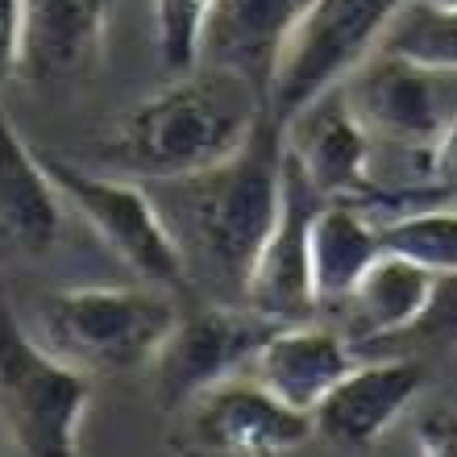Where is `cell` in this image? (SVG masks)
<instances>
[{
    "mask_svg": "<svg viewBox=\"0 0 457 457\" xmlns=\"http://www.w3.org/2000/svg\"><path fill=\"white\" fill-rule=\"evenodd\" d=\"M283 125L266 112V120L233 158L200 175L145 183L175 237L187 287H212L217 300L241 303L250 266L283 204Z\"/></svg>",
    "mask_w": 457,
    "mask_h": 457,
    "instance_id": "obj_1",
    "label": "cell"
},
{
    "mask_svg": "<svg viewBox=\"0 0 457 457\" xmlns=\"http://www.w3.org/2000/svg\"><path fill=\"white\" fill-rule=\"evenodd\" d=\"M266 96L237 75L195 67L117 120L109 170L142 183L183 179L233 158L266 120Z\"/></svg>",
    "mask_w": 457,
    "mask_h": 457,
    "instance_id": "obj_2",
    "label": "cell"
},
{
    "mask_svg": "<svg viewBox=\"0 0 457 457\" xmlns=\"http://www.w3.org/2000/svg\"><path fill=\"white\" fill-rule=\"evenodd\" d=\"M179 308L162 287H59L34 303V333L42 345L84 374H125L145 370L170 328Z\"/></svg>",
    "mask_w": 457,
    "mask_h": 457,
    "instance_id": "obj_3",
    "label": "cell"
},
{
    "mask_svg": "<svg viewBox=\"0 0 457 457\" xmlns=\"http://www.w3.org/2000/svg\"><path fill=\"white\" fill-rule=\"evenodd\" d=\"M87 403L92 374L54 358L21 316L0 308V424L17 457H84Z\"/></svg>",
    "mask_w": 457,
    "mask_h": 457,
    "instance_id": "obj_4",
    "label": "cell"
},
{
    "mask_svg": "<svg viewBox=\"0 0 457 457\" xmlns=\"http://www.w3.org/2000/svg\"><path fill=\"white\" fill-rule=\"evenodd\" d=\"M46 167L67 208H75V217L96 233L100 245H109L117 262H125L150 287H187V270L175 250V237L142 179H129L117 170L71 167L62 158H46Z\"/></svg>",
    "mask_w": 457,
    "mask_h": 457,
    "instance_id": "obj_5",
    "label": "cell"
},
{
    "mask_svg": "<svg viewBox=\"0 0 457 457\" xmlns=\"http://www.w3.org/2000/svg\"><path fill=\"white\" fill-rule=\"evenodd\" d=\"M170 416L175 457H291L316 441L312 416L287 408L253 374L208 386Z\"/></svg>",
    "mask_w": 457,
    "mask_h": 457,
    "instance_id": "obj_6",
    "label": "cell"
},
{
    "mask_svg": "<svg viewBox=\"0 0 457 457\" xmlns=\"http://www.w3.org/2000/svg\"><path fill=\"white\" fill-rule=\"evenodd\" d=\"M408 0H316L303 17L300 34L278 62L266 109L283 125L308 100L337 87L361 59H370L383 42L386 25Z\"/></svg>",
    "mask_w": 457,
    "mask_h": 457,
    "instance_id": "obj_7",
    "label": "cell"
},
{
    "mask_svg": "<svg viewBox=\"0 0 457 457\" xmlns=\"http://www.w3.org/2000/svg\"><path fill=\"white\" fill-rule=\"evenodd\" d=\"M278 325L270 316L233 300H217L187 316L179 312L170 337L162 341L154 361L145 366L158 408L170 416L175 408H183L187 399H195L208 386L228 383L237 374H250L258 349L266 345V337Z\"/></svg>",
    "mask_w": 457,
    "mask_h": 457,
    "instance_id": "obj_8",
    "label": "cell"
},
{
    "mask_svg": "<svg viewBox=\"0 0 457 457\" xmlns=\"http://www.w3.org/2000/svg\"><path fill=\"white\" fill-rule=\"evenodd\" d=\"M325 204V195L316 192L300 162L287 154L283 167V204L270 237L262 241V250L250 266L241 303H250L253 312L270 316L275 325H295V320H312L320 312L312 287V217Z\"/></svg>",
    "mask_w": 457,
    "mask_h": 457,
    "instance_id": "obj_9",
    "label": "cell"
},
{
    "mask_svg": "<svg viewBox=\"0 0 457 457\" xmlns=\"http://www.w3.org/2000/svg\"><path fill=\"white\" fill-rule=\"evenodd\" d=\"M283 142L325 200H353V204L378 200L374 137L349 104L345 84L328 87L300 112H291L283 120Z\"/></svg>",
    "mask_w": 457,
    "mask_h": 457,
    "instance_id": "obj_10",
    "label": "cell"
},
{
    "mask_svg": "<svg viewBox=\"0 0 457 457\" xmlns=\"http://www.w3.org/2000/svg\"><path fill=\"white\" fill-rule=\"evenodd\" d=\"M312 4L316 0H208L195 67L237 75L270 100L278 62Z\"/></svg>",
    "mask_w": 457,
    "mask_h": 457,
    "instance_id": "obj_11",
    "label": "cell"
},
{
    "mask_svg": "<svg viewBox=\"0 0 457 457\" xmlns=\"http://www.w3.org/2000/svg\"><path fill=\"white\" fill-rule=\"evenodd\" d=\"M428 383V366L416 353H386L361 361L328 391L312 411L316 441L333 449H366L383 441L399 416L420 399Z\"/></svg>",
    "mask_w": 457,
    "mask_h": 457,
    "instance_id": "obj_12",
    "label": "cell"
},
{
    "mask_svg": "<svg viewBox=\"0 0 457 457\" xmlns=\"http://www.w3.org/2000/svg\"><path fill=\"white\" fill-rule=\"evenodd\" d=\"M341 84H345L349 104L361 117V125L370 129L374 142L428 150V142L445 125L436 75L399 59V54L374 50L370 59H361Z\"/></svg>",
    "mask_w": 457,
    "mask_h": 457,
    "instance_id": "obj_13",
    "label": "cell"
},
{
    "mask_svg": "<svg viewBox=\"0 0 457 457\" xmlns=\"http://www.w3.org/2000/svg\"><path fill=\"white\" fill-rule=\"evenodd\" d=\"M117 0H21V62L29 84H75L100 67Z\"/></svg>",
    "mask_w": 457,
    "mask_h": 457,
    "instance_id": "obj_14",
    "label": "cell"
},
{
    "mask_svg": "<svg viewBox=\"0 0 457 457\" xmlns=\"http://www.w3.org/2000/svg\"><path fill=\"white\" fill-rule=\"evenodd\" d=\"M67 200L46 158L29 150L9 112L0 109V250L42 258L59 245Z\"/></svg>",
    "mask_w": 457,
    "mask_h": 457,
    "instance_id": "obj_15",
    "label": "cell"
},
{
    "mask_svg": "<svg viewBox=\"0 0 457 457\" xmlns=\"http://www.w3.org/2000/svg\"><path fill=\"white\" fill-rule=\"evenodd\" d=\"M358 366V345L333 325H316V320H295V325H278L266 345L258 349L250 374L283 399L287 408L308 411Z\"/></svg>",
    "mask_w": 457,
    "mask_h": 457,
    "instance_id": "obj_16",
    "label": "cell"
},
{
    "mask_svg": "<svg viewBox=\"0 0 457 457\" xmlns=\"http://www.w3.org/2000/svg\"><path fill=\"white\" fill-rule=\"evenodd\" d=\"M436 278L424 262L408 258V253L383 250L378 262L361 275V283L349 291V300L341 303L353 345H395L424 320V312L433 308Z\"/></svg>",
    "mask_w": 457,
    "mask_h": 457,
    "instance_id": "obj_17",
    "label": "cell"
},
{
    "mask_svg": "<svg viewBox=\"0 0 457 457\" xmlns=\"http://www.w3.org/2000/svg\"><path fill=\"white\" fill-rule=\"evenodd\" d=\"M312 287L320 308H341L361 275L386 250L383 220H374L366 204L353 200H325L312 217Z\"/></svg>",
    "mask_w": 457,
    "mask_h": 457,
    "instance_id": "obj_18",
    "label": "cell"
},
{
    "mask_svg": "<svg viewBox=\"0 0 457 457\" xmlns=\"http://www.w3.org/2000/svg\"><path fill=\"white\" fill-rule=\"evenodd\" d=\"M378 50L399 54L433 75L457 71V4H433V0H408L386 25Z\"/></svg>",
    "mask_w": 457,
    "mask_h": 457,
    "instance_id": "obj_19",
    "label": "cell"
},
{
    "mask_svg": "<svg viewBox=\"0 0 457 457\" xmlns=\"http://www.w3.org/2000/svg\"><path fill=\"white\" fill-rule=\"evenodd\" d=\"M386 250L408 253L433 275H457V204L403 208L383 220Z\"/></svg>",
    "mask_w": 457,
    "mask_h": 457,
    "instance_id": "obj_20",
    "label": "cell"
},
{
    "mask_svg": "<svg viewBox=\"0 0 457 457\" xmlns=\"http://www.w3.org/2000/svg\"><path fill=\"white\" fill-rule=\"evenodd\" d=\"M204 12L208 0H154V46L167 71H195Z\"/></svg>",
    "mask_w": 457,
    "mask_h": 457,
    "instance_id": "obj_21",
    "label": "cell"
},
{
    "mask_svg": "<svg viewBox=\"0 0 457 457\" xmlns=\"http://www.w3.org/2000/svg\"><path fill=\"white\" fill-rule=\"evenodd\" d=\"M395 345H457V275H441L436 278V295L433 308L424 312V320L411 328L403 341Z\"/></svg>",
    "mask_w": 457,
    "mask_h": 457,
    "instance_id": "obj_22",
    "label": "cell"
},
{
    "mask_svg": "<svg viewBox=\"0 0 457 457\" xmlns=\"http://www.w3.org/2000/svg\"><path fill=\"white\" fill-rule=\"evenodd\" d=\"M424 183L441 195H457V117H449L424 150Z\"/></svg>",
    "mask_w": 457,
    "mask_h": 457,
    "instance_id": "obj_23",
    "label": "cell"
},
{
    "mask_svg": "<svg viewBox=\"0 0 457 457\" xmlns=\"http://www.w3.org/2000/svg\"><path fill=\"white\" fill-rule=\"evenodd\" d=\"M420 457H457V408H428L411 428Z\"/></svg>",
    "mask_w": 457,
    "mask_h": 457,
    "instance_id": "obj_24",
    "label": "cell"
},
{
    "mask_svg": "<svg viewBox=\"0 0 457 457\" xmlns=\"http://www.w3.org/2000/svg\"><path fill=\"white\" fill-rule=\"evenodd\" d=\"M21 62V0H0V84Z\"/></svg>",
    "mask_w": 457,
    "mask_h": 457,
    "instance_id": "obj_25",
    "label": "cell"
},
{
    "mask_svg": "<svg viewBox=\"0 0 457 457\" xmlns=\"http://www.w3.org/2000/svg\"><path fill=\"white\" fill-rule=\"evenodd\" d=\"M17 449H12V441H9V433H4V424H0V457H12Z\"/></svg>",
    "mask_w": 457,
    "mask_h": 457,
    "instance_id": "obj_26",
    "label": "cell"
},
{
    "mask_svg": "<svg viewBox=\"0 0 457 457\" xmlns=\"http://www.w3.org/2000/svg\"><path fill=\"white\" fill-rule=\"evenodd\" d=\"M433 4H457V0H433Z\"/></svg>",
    "mask_w": 457,
    "mask_h": 457,
    "instance_id": "obj_27",
    "label": "cell"
},
{
    "mask_svg": "<svg viewBox=\"0 0 457 457\" xmlns=\"http://www.w3.org/2000/svg\"><path fill=\"white\" fill-rule=\"evenodd\" d=\"M449 204H457V195H449Z\"/></svg>",
    "mask_w": 457,
    "mask_h": 457,
    "instance_id": "obj_28",
    "label": "cell"
}]
</instances>
